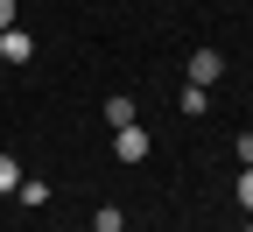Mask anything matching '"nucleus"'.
Returning <instances> with one entry per match:
<instances>
[{
	"instance_id": "nucleus-11",
	"label": "nucleus",
	"mask_w": 253,
	"mask_h": 232,
	"mask_svg": "<svg viewBox=\"0 0 253 232\" xmlns=\"http://www.w3.org/2000/svg\"><path fill=\"white\" fill-rule=\"evenodd\" d=\"M0 28H14V0H0Z\"/></svg>"
},
{
	"instance_id": "nucleus-4",
	"label": "nucleus",
	"mask_w": 253,
	"mask_h": 232,
	"mask_svg": "<svg viewBox=\"0 0 253 232\" xmlns=\"http://www.w3.org/2000/svg\"><path fill=\"white\" fill-rule=\"evenodd\" d=\"M99 120H106V127H134V120H141V106H134L126 92H113L106 106H99Z\"/></svg>"
},
{
	"instance_id": "nucleus-6",
	"label": "nucleus",
	"mask_w": 253,
	"mask_h": 232,
	"mask_svg": "<svg viewBox=\"0 0 253 232\" xmlns=\"http://www.w3.org/2000/svg\"><path fill=\"white\" fill-rule=\"evenodd\" d=\"M91 232H126V218H120V204H99V218H91Z\"/></svg>"
},
{
	"instance_id": "nucleus-9",
	"label": "nucleus",
	"mask_w": 253,
	"mask_h": 232,
	"mask_svg": "<svg viewBox=\"0 0 253 232\" xmlns=\"http://www.w3.org/2000/svg\"><path fill=\"white\" fill-rule=\"evenodd\" d=\"M239 204L253 211V162H246V169H239Z\"/></svg>"
},
{
	"instance_id": "nucleus-8",
	"label": "nucleus",
	"mask_w": 253,
	"mask_h": 232,
	"mask_svg": "<svg viewBox=\"0 0 253 232\" xmlns=\"http://www.w3.org/2000/svg\"><path fill=\"white\" fill-rule=\"evenodd\" d=\"M14 183H21V162H14L7 148H0V190H7V197H14Z\"/></svg>"
},
{
	"instance_id": "nucleus-12",
	"label": "nucleus",
	"mask_w": 253,
	"mask_h": 232,
	"mask_svg": "<svg viewBox=\"0 0 253 232\" xmlns=\"http://www.w3.org/2000/svg\"><path fill=\"white\" fill-rule=\"evenodd\" d=\"M246 232H253V225H246Z\"/></svg>"
},
{
	"instance_id": "nucleus-5",
	"label": "nucleus",
	"mask_w": 253,
	"mask_h": 232,
	"mask_svg": "<svg viewBox=\"0 0 253 232\" xmlns=\"http://www.w3.org/2000/svg\"><path fill=\"white\" fill-rule=\"evenodd\" d=\"M14 197H21V204H49V183H42V176H21Z\"/></svg>"
},
{
	"instance_id": "nucleus-2",
	"label": "nucleus",
	"mask_w": 253,
	"mask_h": 232,
	"mask_svg": "<svg viewBox=\"0 0 253 232\" xmlns=\"http://www.w3.org/2000/svg\"><path fill=\"white\" fill-rule=\"evenodd\" d=\"M218 78H225V56H211V49H197V56H190V85H218Z\"/></svg>"
},
{
	"instance_id": "nucleus-10",
	"label": "nucleus",
	"mask_w": 253,
	"mask_h": 232,
	"mask_svg": "<svg viewBox=\"0 0 253 232\" xmlns=\"http://www.w3.org/2000/svg\"><path fill=\"white\" fill-rule=\"evenodd\" d=\"M232 148H239V162H253V134H239V141H232Z\"/></svg>"
},
{
	"instance_id": "nucleus-1",
	"label": "nucleus",
	"mask_w": 253,
	"mask_h": 232,
	"mask_svg": "<svg viewBox=\"0 0 253 232\" xmlns=\"http://www.w3.org/2000/svg\"><path fill=\"white\" fill-rule=\"evenodd\" d=\"M113 155H120V162H148V134H141V120H134V127H113Z\"/></svg>"
},
{
	"instance_id": "nucleus-3",
	"label": "nucleus",
	"mask_w": 253,
	"mask_h": 232,
	"mask_svg": "<svg viewBox=\"0 0 253 232\" xmlns=\"http://www.w3.org/2000/svg\"><path fill=\"white\" fill-rule=\"evenodd\" d=\"M36 43H28V28H0V63H28Z\"/></svg>"
},
{
	"instance_id": "nucleus-7",
	"label": "nucleus",
	"mask_w": 253,
	"mask_h": 232,
	"mask_svg": "<svg viewBox=\"0 0 253 232\" xmlns=\"http://www.w3.org/2000/svg\"><path fill=\"white\" fill-rule=\"evenodd\" d=\"M211 98H204V85H183V98H176V113H204Z\"/></svg>"
}]
</instances>
